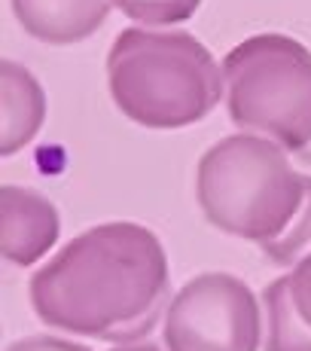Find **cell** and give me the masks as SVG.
Instances as JSON below:
<instances>
[{
	"instance_id": "6da1fadb",
	"label": "cell",
	"mask_w": 311,
	"mask_h": 351,
	"mask_svg": "<svg viewBox=\"0 0 311 351\" xmlns=\"http://www.w3.org/2000/svg\"><path fill=\"white\" fill-rule=\"evenodd\" d=\"M168 302V256L140 223L86 229L31 278L37 318L89 339H144Z\"/></svg>"
},
{
	"instance_id": "7a4b0ae2",
	"label": "cell",
	"mask_w": 311,
	"mask_h": 351,
	"mask_svg": "<svg viewBox=\"0 0 311 351\" xmlns=\"http://www.w3.org/2000/svg\"><path fill=\"white\" fill-rule=\"evenodd\" d=\"M107 83L116 107L144 128H186L223 98V71L186 31L128 28L110 46Z\"/></svg>"
},
{
	"instance_id": "3957f363",
	"label": "cell",
	"mask_w": 311,
	"mask_h": 351,
	"mask_svg": "<svg viewBox=\"0 0 311 351\" xmlns=\"http://www.w3.org/2000/svg\"><path fill=\"white\" fill-rule=\"evenodd\" d=\"M306 174H296L284 147L260 134H229L201 156L195 199L208 223L260 251L278 241L306 205Z\"/></svg>"
},
{
	"instance_id": "277c9868",
	"label": "cell",
	"mask_w": 311,
	"mask_h": 351,
	"mask_svg": "<svg viewBox=\"0 0 311 351\" xmlns=\"http://www.w3.org/2000/svg\"><path fill=\"white\" fill-rule=\"evenodd\" d=\"M226 107L238 128L296 153L311 144V52L287 34H256L223 58Z\"/></svg>"
},
{
	"instance_id": "5b68a950",
	"label": "cell",
	"mask_w": 311,
	"mask_h": 351,
	"mask_svg": "<svg viewBox=\"0 0 311 351\" xmlns=\"http://www.w3.org/2000/svg\"><path fill=\"white\" fill-rule=\"evenodd\" d=\"M260 302L241 278L205 272L177 290L165 312L168 351H256Z\"/></svg>"
},
{
	"instance_id": "8992f818",
	"label": "cell",
	"mask_w": 311,
	"mask_h": 351,
	"mask_svg": "<svg viewBox=\"0 0 311 351\" xmlns=\"http://www.w3.org/2000/svg\"><path fill=\"white\" fill-rule=\"evenodd\" d=\"M62 232L58 211L43 193L6 184L0 193V247L16 266H31L52 251Z\"/></svg>"
},
{
	"instance_id": "52a82bcc",
	"label": "cell",
	"mask_w": 311,
	"mask_h": 351,
	"mask_svg": "<svg viewBox=\"0 0 311 351\" xmlns=\"http://www.w3.org/2000/svg\"><path fill=\"white\" fill-rule=\"evenodd\" d=\"M113 0H12L18 25L34 40L71 46L89 40L110 16Z\"/></svg>"
},
{
	"instance_id": "ba28073f",
	"label": "cell",
	"mask_w": 311,
	"mask_h": 351,
	"mask_svg": "<svg viewBox=\"0 0 311 351\" xmlns=\"http://www.w3.org/2000/svg\"><path fill=\"white\" fill-rule=\"evenodd\" d=\"M0 104H3V110H0V117H3L0 153L16 156L28 141H34V134L43 125L46 95L28 67L3 62L0 64Z\"/></svg>"
},
{
	"instance_id": "9c48e42d",
	"label": "cell",
	"mask_w": 311,
	"mask_h": 351,
	"mask_svg": "<svg viewBox=\"0 0 311 351\" xmlns=\"http://www.w3.org/2000/svg\"><path fill=\"white\" fill-rule=\"evenodd\" d=\"M266 306V351H311V330L299 321L287 293V275L262 290Z\"/></svg>"
},
{
	"instance_id": "30bf717a",
	"label": "cell",
	"mask_w": 311,
	"mask_h": 351,
	"mask_svg": "<svg viewBox=\"0 0 311 351\" xmlns=\"http://www.w3.org/2000/svg\"><path fill=\"white\" fill-rule=\"evenodd\" d=\"M306 186H308L306 205H302L299 217L293 220V226H290L278 241L262 247V254H266L275 266H296L302 256L311 254V178L308 174H306Z\"/></svg>"
},
{
	"instance_id": "8fae6325",
	"label": "cell",
	"mask_w": 311,
	"mask_h": 351,
	"mask_svg": "<svg viewBox=\"0 0 311 351\" xmlns=\"http://www.w3.org/2000/svg\"><path fill=\"white\" fill-rule=\"evenodd\" d=\"M113 6L134 22L162 28V25H177L192 19L201 0H113Z\"/></svg>"
},
{
	"instance_id": "7c38bea8",
	"label": "cell",
	"mask_w": 311,
	"mask_h": 351,
	"mask_svg": "<svg viewBox=\"0 0 311 351\" xmlns=\"http://www.w3.org/2000/svg\"><path fill=\"white\" fill-rule=\"evenodd\" d=\"M287 293H290L296 315H299V321L311 330V254L302 256L293 266V272L287 275Z\"/></svg>"
},
{
	"instance_id": "4fadbf2b",
	"label": "cell",
	"mask_w": 311,
	"mask_h": 351,
	"mask_svg": "<svg viewBox=\"0 0 311 351\" xmlns=\"http://www.w3.org/2000/svg\"><path fill=\"white\" fill-rule=\"evenodd\" d=\"M10 351H92V348L67 339H55V336H28V339L12 342Z\"/></svg>"
},
{
	"instance_id": "5bb4252c",
	"label": "cell",
	"mask_w": 311,
	"mask_h": 351,
	"mask_svg": "<svg viewBox=\"0 0 311 351\" xmlns=\"http://www.w3.org/2000/svg\"><path fill=\"white\" fill-rule=\"evenodd\" d=\"M110 351H162V348L153 346V342H138V346H119V348H110Z\"/></svg>"
}]
</instances>
